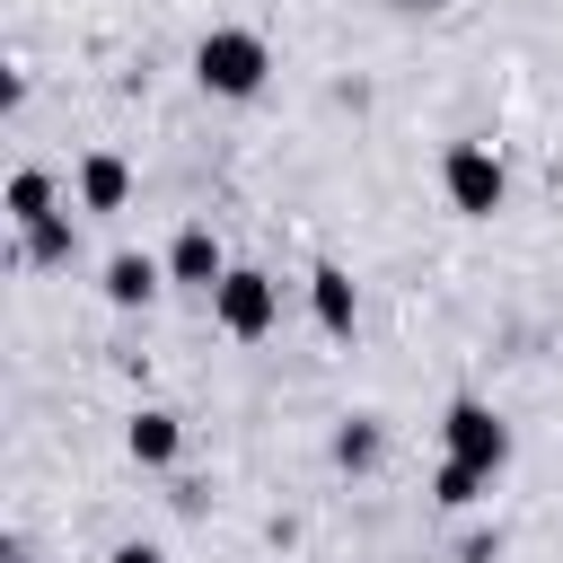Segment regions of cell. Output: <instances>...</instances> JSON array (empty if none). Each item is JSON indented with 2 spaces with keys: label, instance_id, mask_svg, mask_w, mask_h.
<instances>
[{
  "label": "cell",
  "instance_id": "6da1fadb",
  "mask_svg": "<svg viewBox=\"0 0 563 563\" xmlns=\"http://www.w3.org/2000/svg\"><path fill=\"white\" fill-rule=\"evenodd\" d=\"M264 70H273V44H264L255 26H211V35L194 44V79H202V97H255Z\"/></svg>",
  "mask_w": 563,
  "mask_h": 563
},
{
  "label": "cell",
  "instance_id": "7a4b0ae2",
  "mask_svg": "<svg viewBox=\"0 0 563 563\" xmlns=\"http://www.w3.org/2000/svg\"><path fill=\"white\" fill-rule=\"evenodd\" d=\"M440 194H449V211L493 220V211L510 202V167H501V150H493V141H449V150H440Z\"/></svg>",
  "mask_w": 563,
  "mask_h": 563
},
{
  "label": "cell",
  "instance_id": "3957f363",
  "mask_svg": "<svg viewBox=\"0 0 563 563\" xmlns=\"http://www.w3.org/2000/svg\"><path fill=\"white\" fill-rule=\"evenodd\" d=\"M440 449H449L457 466H475V475H501V466H510V422H501L484 396H457V405L440 413Z\"/></svg>",
  "mask_w": 563,
  "mask_h": 563
},
{
  "label": "cell",
  "instance_id": "277c9868",
  "mask_svg": "<svg viewBox=\"0 0 563 563\" xmlns=\"http://www.w3.org/2000/svg\"><path fill=\"white\" fill-rule=\"evenodd\" d=\"M211 317H220V334L255 343V334H273V317H282V282L255 273V264H229L220 290H211Z\"/></svg>",
  "mask_w": 563,
  "mask_h": 563
},
{
  "label": "cell",
  "instance_id": "5b68a950",
  "mask_svg": "<svg viewBox=\"0 0 563 563\" xmlns=\"http://www.w3.org/2000/svg\"><path fill=\"white\" fill-rule=\"evenodd\" d=\"M220 273H229V255H220V238H211V220H185L176 238H167V282H185V290H220Z\"/></svg>",
  "mask_w": 563,
  "mask_h": 563
},
{
  "label": "cell",
  "instance_id": "8992f818",
  "mask_svg": "<svg viewBox=\"0 0 563 563\" xmlns=\"http://www.w3.org/2000/svg\"><path fill=\"white\" fill-rule=\"evenodd\" d=\"M123 449H132V466H176V457H185V422H176L167 405H141V413L123 422Z\"/></svg>",
  "mask_w": 563,
  "mask_h": 563
},
{
  "label": "cell",
  "instance_id": "52a82bcc",
  "mask_svg": "<svg viewBox=\"0 0 563 563\" xmlns=\"http://www.w3.org/2000/svg\"><path fill=\"white\" fill-rule=\"evenodd\" d=\"M308 308H317V325L343 343V334L361 325V290H352V273H343V264H317V273H308Z\"/></svg>",
  "mask_w": 563,
  "mask_h": 563
},
{
  "label": "cell",
  "instance_id": "ba28073f",
  "mask_svg": "<svg viewBox=\"0 0 563 563\" xmlns=\"http://www.w3.org/2000/svg\"><path fill=\"white\" fill-rule=\"evenodd\" d=\"M70 185H79V211H123V202H132V167H123L114 150H88Z\"/></svg>",
  "mask_w": 563,
  "mask_h": 563
},
{
  "label": "cell",
  "instance_id": "9c48e42d",
  "mask_svg": "<svg viewBox=\"0 0 563 563\" xmlns=\"http://www.w3.org/2000/svg\"><path fill=\"white\" fill-rule=\"evenodd\" d=\"M158 282H167V264H158V255H132V246H123V255H106V299H114V308H150V299H158Z\"/></svg>",
  "mask_w": 563,
  "mask_h": 563
},
{
  "label": "cell",
  "instance_id": "30bf717a",
  "mask_svg": "<svg viewBox=\"0 0 563 563\" xmlns=\"http://www.w3.org/2000/svg\"><path fill=\"white\" fill-rule=\"evenodd\" d=\"M378 457H387V431H378V413H343V422H334V466H343V475H369Z\"/></svg>",
  "mask_w": 563,
  "mask_h": 563
},
{
  "label": "cell",
  "instance_id": "8fae6325",
  "mask_svg": "<svg viewBox=\"0 0 563 563\" xmlns=\"http://www.w3.org/2000/svg\"><path fill=\"white\" fill-rule=\"evenodd\" d=\"M70 255H79V220H70V211L18 229V264H70Z\"/></svg>",
  "mask_w": 563,
  "mask_h": 563
},
{
  "label": "cell",
  "instance_id": "7c38bea8",
  "mask_svg": "<svg viewBox=\"0 0 563 563\" xmlns=\"http://www.w3.org/2000/svg\"><path fill=\"white\" fill-rule=\"evenodd\" d=\"M53 211H62L53 176H44V167H18V176H9V229H35V220H53Z\"/></svg>",
  "mask_w": 563,
  "mask_h": 563
},
{
  "label": "cell",
  "instance_id": "4fadbf2b",
  "mask_svg": "<svg viewBox=\"0 0 563 563\" xmlns=\"http://www.w3.org/2000/svg\"><path fill=\"white\" fill-rule=\"evenodd\" d=\"M484 493H493V475H475V466H457V457L431 466V501H440V510H475Z\"/></svg>",
  "mask_w": 563,
  "mask_h": 563
},
{
  "label": "cell",
  "instance_id": "5bb4252c",
  "mask_svg": "<svg viewBox=\"0 0 563 563\" xmlns=\"http://www.w3.org/2000/svg\"><path fill=\"white\" fill-rule=\"evenodd\" d=\"M106 563H167V554H158V545H150V537H123V545H114V554H106Z\"/></svg>",
  "mask_w": 563,
  "mask_h": 563
},
{
  "label": "cell",
  "instance_id": "9a60e30c",
  "mask_svg": "<svg viewBox=\"0 0 563 563\" xmlns=\"http://www.w3.org/2000/svg\"><path fill=\"white\" fill-rule=\"evenodd\" d=\"M396 9H440V0H396Z\"/></svg>",
  "mask_w": 563,
  "mask_h": 563
}]
</instances>
